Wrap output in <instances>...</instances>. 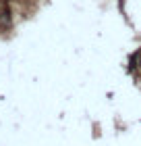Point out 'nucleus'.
I'll return each mask as SVG.
<instances>
[{"label": "nucleus", "instance_id": "nucleus-1", "mask_svg": "<svg viewBox=\"0 0 141 146\" xmlns=\"http://www.w3.org/2000/svg\"><path fill=\"white\" fill-rule=\"evenodd\" d=\"M10 25V11L9 6L0 4V29H6Z\"/></svg>", "mask_w": 141, "mask_h": 146}, {"label": "nucleus", "instance_id": "nucleus-2", "mask_svg": "<svg viewBox=\"0 0 141 146\" xmlns=\"http://www.w3.org/2000/svg\"><path fill=\"white\" fill-rule=\"evenodd\" d=\"M139 65H141V52H139Z\"/></svg>", "mask_w": 141, "mask_h": 146}]
</instances>
